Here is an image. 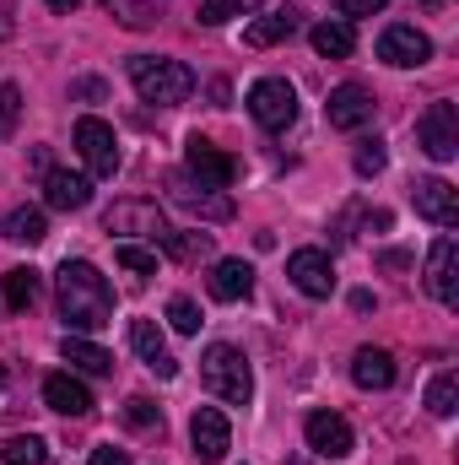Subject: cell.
<instances>
[{
  "label": "cell",
  "instance_id": "cell-1",
  "mask_svg": "<svg viewBox=\"0 0 459 465\" xmlns=\"http://www.w3.org/2000/svg\"><path fill=\"white\" fill-rule=\"evenodd\" d=\"M54 292H60V320L71 331H103L114 320V287L93 260H65Z\"/></svg>",
  "mask_w": 459,
  "mask_h": 465
},
{
  "label": "cell",
  "instance_id": "cell-2",
  "mask_svg": "<svg viewBox=\"0 0 459 465\" xmlns=\"http://www.w3.org/2000/svg\"><path fill=\"white\" fill-rule=\"evenodd\" d=\"M130 82L141 93V104H157V109H179L190 93H195V71L184 60H162V54H130Z\"/></svg>",
  "mask_w": 459,
  "mask_h": 465
},
{
  "label": "cell",
  "instance_id": "cell-3",
  "mask_svg": "<svg viewBox=\"0 0 459 465\" xmlns=\"http://www.w3.org/2000/svg\"><path fill=\"white\" fill-rule=\"evenodd\" d=\"M200 379H206V390L217 395V401H228V406H249L254 401V373H249V357L228 341H217V347H206L200 357Z\"/></svg>",
  "mask_w": 459,
  "mask_h": 465
},
{
  "label": "cell",
  "instance_id": "cell-4",
  "mask_svg": "<svg viewBox=\"0 0 459 465\" xmlns=\"http://www.w3.org/2000/svg\"><path fill=\"white\" fill-rule=\"evenodd\" d=\"M249 114L259 130H287L298 119V87L287 76H259L249 87Z\"/></svg>",
  "mask_w": 459,
  "mask_h": 465
},
{
  "label": "cell",
  "instance_id": "cell-5",
  "mask_svg": "<svg viewBox=\"0 0 459 465\" xmlns=\"http://www.w3.org/2000/svg\"><path fill=\"white\" fill-rule=\"evenodd\" d=\"M76 152H82L93 179H114L119 173V135H114V124H103L98 114L76 119Z\"/></svg>",
  "mask_w": 459,
  "mask_h": 465
},
{
  "label": "cell",
  "instance_id": "cell-6",
  "mask_svg": "<svg viewBox=\"0 0 459 465\" xmlns=\"http://www.w3.org/2000/svg\"><path fill=\"white\" fill-rule=\"evenodd\" d=\"M416 146L433 163H454L459 157V109L454 104H427V114L416 119Z\"/></svg>",
  "mask_w": 459,
  "mask_h": 465
},
{
  "label": "cell",
  "instance_id": "cell-7",
  "mask_svg": "<svg viewBox=\"0 0 459 465\" xmlns=\"http://www.w3.org/2000/svg\"><path fill=\"white\" fill-rule=\"evenodd\" d=\"M168 201H173L179 212L200 217V223H228L232 217V195L211 190V184H195L190 173H173V179H168Z\"/></svg>",
  "mask_w": 459,
  "mask_h": 465
},
{
  "label": "cell",
  "instance_id": "cell-8",
  "mask_svg": "<svg viewBox=\"0 0 459 465\" xmlns=\"http://www.w3.org/2000/svg\"><path fill=\"white\" fill-rule=\"evenodd\" d=\"M184 173L195 179V184H211V190H228L232 179H238V163H232L222 146H211L206 135H190L184 141Z\"/></svg>",
  "mask_w": 459,
  "mask_h": 465
},
{
  "label": "cell",
  "instance_id": "cell-9",
  "mask_svg": "<svg viewBox=\"0 0 459 465\" xmlns=\"http://www.w3.org/2000/svg\"><path fill=\"white\" fill-rule=\"evenodd\" d=\"M378 60L395 65V71H416V65L433 60V38L416 33V27H405V22H395V27L378 33Z\"/></svg>",
  "mask_w": 459,
  "mask_h": 465
},
{
  "label": "cell",
  "instance_id": "cell-10",
  "mask_svg": "<svg viewBox=\"0 0 459 465\" xmlns=\"http://www.w3.org/2000/svg\"><path fill=\"white\" fill-rule=\"evenodd\" d=\"M287 276L303 298H330L336 292V265L325 249H292L287 254Z\"/></svg>",
  "mask_w": 459,
  "mask_h": 465
},
{
  "label": "cell",
  "instance_id": "cell-11",
  "mask_svg": "<svg viewBox=\"0 0 459 465\" xmlns=\"http://www.w3.org/2000/svg\"><path fill=\"white\" fill-rule=\"evenodd\" d=\"M190 444H195V460H200V465L228 460V450H232V428H228V417H222L217 406H200V411L190 417Z\"/></svg>",
  "mask_w": 459,
  "mask_h": 465
},
{
  "label": "cell",
  "instance_id": "cell-12",
  "mask_svg": "<svg viewBox=\"0 0 459 465\" xmlns=\"http://www.w3.org/2000/svg\"><path fill=\"white\" fill-rule=\"evenodd\" d=\"M303 439H308V450H314L319 460H346V455L356 450L351 422H346V417H336V411H314V417L303 422Z\"/></svg>",
  "mask_w": 459,
  "mask_h": 465
},
{
  "label": "cell",
  "instance_id": "cell-13",
  "mask_svg": "<svg viewBox=\"0 0 459 465\" xmlns=\"http://www.w3.org/2000/svg\"><path fill=\"white\" fill-rule=\"evenodd\" d=\"M427 292H433L444 309L459 303V243H454V232H444V238L433 243V254H427Z\"/></svg>",
  "mask_w": 459,
  "mask_h": 465
},
{
  "label": "cell",
  "instance_id": "cell-14",
  "mask_svg": "<svg viewBox=\"0 0 459 465\" xmlns=\"http://www.w3.org/2000/svg\"><path fill=\"white\" fill-rule=\"evenodd\" d=\"M103 228L119 232V238H151V243H162L168 223H162V212L151 201H119L114 212L103 217Z\"/></svg>",
  "mask_w": 459,
  "mask_h": 465
},
{
  "label": "cell",
  "instance_id": "cell-15",
  "mask_svg": "<svg viewBox=\"0 0 459 465\" xmlns=\"http://www.w3.org/2000/svg\"><path fill=\"white\" fill-rule=\"evenodd\" d=\"M325 119H330V130H362L373 119V93L362 82H341L325 104Z\"/></svg>",
  "mask_w": 459,
  "mask_h": 465
},
{
  "label": "cell",
  "instance_id": "cell-16",
  "mask_svg": "<svg viewBox=\"0 0 459 465\" xmlns=\"http://www.w3.org/2000/svg\"><path fill=\"white\" fill-rule=\"evenodd\" d=\"M416 217H427L433 228H459V190L449 179H422L416 184Z\"/></svg>",
  "mask_w": 459,
  "mask_h": 465
},
{
  "label": "cell",
  "instance_id": "cell-17",
  "mask_svg": "<svg viewBox=\"0 0 459 465\" xmlns=\"http://www.w3.org/2000/svg\"><path fill=\"white\" fill-rule=\"evenodd\" d=\"M44 201H49L54 212H87L93 179H87V173H71V168H49V173H44Z\"/></svg>",
  "mask_w": 459,
  "mask_h": 465
},
{
  "label": "cell",
  "instance_id": "cell-18",
  "mask_svg": "<svg viewBox=\"0 0 459 465\" xmlns=\"http://www.w3.org/2000/svg\"><path fill=\"white\" fill-rule=\"evenodd\" d=\"M44 406L60 411V417H87L93 411V390L76 373H49L44 379Z\"/></svg>",
  "mask_w": 459,
  "mask_h": 465
},
{
  "label": "cell",
  "instance_id": "cell-19",
  "mask_svg": "<svg viewBox=\"0 0 459 465\" xmlns=\"http://www.w3.org/2000/svg\"><path fill=\"white\" fill-rule=\"evenodd\" d=\"M130 347H135V357H141L151 373H162V379H173V373H179V362L168 357V341H162L157 320H130Z\"/></svg>",
  "mask_w": 459,
  "mask_h": 465
},
{
  "label": "cell",
  "instance_id": "cell-20",
  "mask_svg": "<svg viewBox=\"0 0 459 465\" xmlns=\"http://www.w3.org/2000/svg\"><path fill=\"white\" fill-rule=\"evenodd\" d=\"M298 27H303V11H292V5H287V11H265L259 22L243 27V44H249V49H270V44L292 38Z\"/></svg>",
  "mask_w": 459,
  "mask_h": 465
},
{
  "label": "cell",
  "instance_id": "cell-21",
  "mask_svg": "<svg viewBox=\"0 0 459 465\" xmlns=\"http://www.w3.org/2000/svg\"><path fill=\"white\" fill-rule=\"evenodd\" d=\"M206 287H211V298H217V303H238V298H249V292H254V271H249L243 260H217Z\"/></svg>",
  "mask_w": 459,
  "mask_h": 465
},
{
  "label": "cell",
  "instance_id": "cell-22",
  "mask_svg": "<svg viewBox=\"0 0 459 465\" xmlns=\"http://www.w3.org/2000/svg\"><path fill=\"white\" fill-rule=\"evenodd\" d=\"M351 379L362 384V390H389L395 384V357L384 347H356L351 357Z\"/></svg>",
  "mask_w": 459,
  "mask_h": 465
},
{
  "label": "cell",
  "instance_id": "cell-23",
  "mask_svg": "<svg viewBox=\"0 0 459 465\" xmlns=\"http://www.w3.org/2000/svg\"><path fill=\"white\" fill-rule=\"evenodd\" d=\"M65 362L76 368V373H93V379H109L114 373V357L98 347V341H87V336H65Z\"/></svg>",
  "mask_w": 459,
  "mask_h": 465
},
{
  "label": "cell",
  "instance_id": "cell-24",
  "mask_svg": "<svg viewBox=\"0 0 459 465\" xmlns=\"http://www.w3.org/2000/svg\"><path fill=\"white\" fill-rule=\"evenodd\" d=\"M0 232H5L11 243H44V238H49V217H44L38 206H16V212L0 223Z\"/></svg>",
  "mask_w": 459,
  "mask_h": 465
},
{
  "label": "cell",
  "instance_id": "cell-25",
  "mask_svg": "<svg viewBox=\"0 0 459 465\" xmlns=\"http://www.w3.org/2000/svg\"><path fill=\"white\" fill-rule=\"evenodd\" d=\"M308 38H314V49H319L325 60H346V54L356 49V33H351V22H319Z\"/></svg>",
  "mask_w": 459,
  "mask_h": 465
},
{
  "label": "cell",
  "instance_id": "cell-26",
  "mask_svg": "<svg viewBox=\"0 0 459 465\" xmlns=\"http://www.w3.org/2000/svg\"><path fill=\"white\" fill-rule=\"evenodd\" d=\"M33 303H38V271H27V265L5 271V309L11 314H27Z\"/></svg>",
  "mask_w": 459,
  "mask_h": 465
},
{
  "label": "cell",
  "instance_id": "cell-27",
  "mask_svg": "<svg viewBox=\"0 0 459 465\" xmlns=\"http://www.w3.org/2000/svg\"><path fill=\"white\" fill-rule=\"evenodd\" d=\"M0 460L5 465H49V444L38 433H16V439L0 444Z\"/></svg>",
  "mask_w": 459,
  "mask_h": 465
},
{
  "label": "cell",
  "instance_id": "cell-28",
  "mask_svg": "<svg viewBox=\"0 0 459 465\" xmlns=\"http://www.w3.org/2000/svg\"><path fill=\"white\" fill-rule=\"evenodd\" d=\"M427 411H433V417H454L459 411V373L454 368H444V373L427 384Z\"/></svg>",
  "mask_w": 459,
  "mask_h": 465
},
{
  "label": "cell",
  "instance_id": "cell-29",
  "mask_svg": "<svg viewBox=\"0 0 459 465\" xmlns=\"http://www.w3.org/2000/svg\"><path fill=\"white\" fill-rule=\"evenodd\" d=\"M103 11L114 16L119 27H130V33H146V27H157V11H151L146 0H103Z\"/></svg>",
  "mask_w": 459,
  "mask_h": 465
},
{
  "label": "cell",
  "instance_id": "cell-30",
  "mask_svg": "<svg viewBox=\"0 0 459 465\" xmlns=\"http://www.w3.org/2000/svg\"><path fill=\"white\" fill-rule=\"evenodd\" d=\"M162 249L173 254V260H206L211 254V232H162Z\"/></svg>",
  "mask_w": 459,
  "mask_h": 465
},
{
  "label": "cell",
  "instance_id": "cell-31",
  "mask_svg": "<svg viewBox=\"0 0 459 465\" xmlns=\"http://www.w3.org/2000/svg\"><path fill=\"white\" fill-rule=\"evenodd\" d=\"M254 5H265V0H200V22H206V27H222V22L254 11Z\"/></svg>",
  "mask_w": 459,
  "mask_h": 465
},
{
  "label": "cell",
  "instance_id": "cell-32",
  "mask_svg": "<svg viewBox=\"0 0 459 465\" xmlns=\"http://www.w3.org/2000/svg\"><path fill=\"white\" fill-rule=\"evenodd\" d=\"M168 325H173L179 336H200V309H195V298H168Z\"/></svg>",
  "mask_w": 459,
  "mask_h": 465
},
{
  "label": "cell",
  "instance_id": "cell-33",
  "mask_svg": "<svg viewBox=\"0 0 459 465\" xmlns=\"http://www.w3.org/2000/svg\"><path fill=\"white\" fill-rule=\"evenodd\" d=\"M351 163H356V173L367 179V173H378V168L389 163V152H384V141H378V135H367V141H356V152H351Z\"/></svg>",
  "mask_w": 459,
  "mask_h": 465
},
{
  "label": "cell",
  "instance_id": "cell-34",
  "mask_svg": "<svg viewBox=\"0 0 459 465\" xmlns=\"http://www.w3.org/2000/svg\"><path fill=\"white\" fill-rule=\"evenodd\" d=\"M119 265H124V271H135V276H157V249L119 243Z\"/></svg>",
  "mask_w": 459,
  "mask_h": 465
},
{
  "label": "cell",
  "instance_id": "cell-35",
  "mask_svg": "<svg viewBox=\"0 0 459 465\" xmlns=\"http://www.w3.org/2000/svg\"><path fill=\"white\" fill-rule=\"evenodd\" d=\"M124 422H130V428H162V411H157L146 395H130V401H124Z\"/></svg>",
  "mask_w": 459,
  "mask_h": 465
},
{
  "label": "cell",
  "instance_id": "cell-36",
  "mask_svg": "<svg viewBox=\"0 0 459 465\" xmlns=\"http://www.w3.org/2000/svg\"><path fill=\"white\" fill-rule=\"evenodd\" d=\"M16 114H22V93H16L11 82H0V130H11Z\"/></svg>",
  "mask_w": 459,
  "mask_h": 465
},
{
  "label": "cell",
  "instance_id": "cell-37",
  "mask_svg": "<svg viewBox=\"0 0 459 465\" xmlns=\"http://www.w3.org/2000/svg\"><path fill=\"white\" fill-rule=\"evenodd\" d=\"M330 5H336L341 16H373V11H384L389 0H330Z\"/></svg>",
  "mask_w": 459,
  "mask_h": 465
},
{
  "label": "cell",
  "instance_id": "cell-38",
  "mask_svg": "<svg viewBox=\"0 0 459 465\" xmlns=\"http://www.w3.org/2000/svg\"><path fill=\"white\" fill-rule=\"evenodd\" d=\"M87 465H130V455H124V450H114V444H98Z\"/></svg>",
  "mask_w": 459,
  "mask_h": 465
},
{
  "label": "cell",
  "instance_id": "cell-39",
  "mask_svg": "<svg viewBox=\"0 0 459 465\" xmlns=\"http://www.w3.org/2000/svg\"><path fill=\"white\" fill-rule=\"evenodd\" d=\"M76 98H103V82H76Z\"/></svg>",
  "mask_w": 459,
  "mask_h": 465
},
{
  "label": "cell",
  "instance_id": "cell-40",
  "mask_svg": "<svg viewBox=\"0 0 459 465\" xmlns=\"http://www.w3.org/2000/svg\"><path fill=\"white\" fill-rule=\"evenodd\" d=\"M49 5H54V11H76L82 0H49Z\"/></svg>",
  "mask_w": 459,
  "mask_h": 465
},
{
  "label": "cell",
  "instance_id": "cell-41",
  "mask_svg": "<svg viewBox=\"0 0 459 465\" xmlns=\"http://www.w3.org/2000/svg\"><path fill=\"white\" fill-rule=\"evenodd\" d=\"M5 38H11V16L0 11V44H5Z\"/></svg>",
  "mask_w": 459,
  "mask_h": 465
},
{
  "label": "cell",
  "instance_id": "cell-42",
  "mask_svg": "<svg viewBox=\"0 0 459 465\" xmlns=\"http://www.w3.org/2000/svg\"><path fill=\"white\" fill-rule=\"evenodd\" d=\"M0 384H5V379H0Z\"/></svg>",
  "mask_w": 459,
  "mask_h": 465
}]
</instances>
